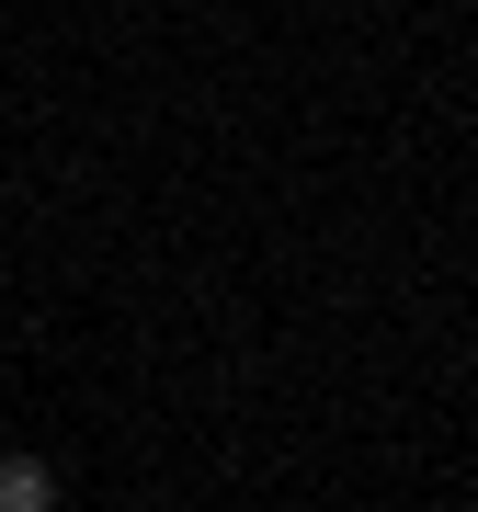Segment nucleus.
<instances>
[{
  "label": "nucleus",
  "mask_w": 478,
  "mask_h": 512,
  "mask_svg": "<svg viewBox=\"0 0 478 512\" xmlns=\"http://www.w3.org/2000/svg\"><path fill=\"white\" fill-rule=\"evenodd\" d=\"M0 512H57V478L35 456H0Z\"/></svg>",
  "instance_id": "1"
}]
</instances>
